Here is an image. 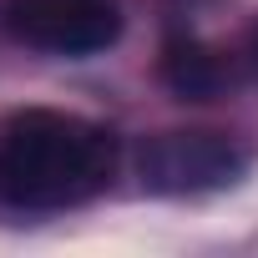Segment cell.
Returning a JSON list of instances; mask_svg holds the SVG:
<instances>
[{"label": "cell", "instance_id": "cell-1", "mask_svg": "<svg viewBox=\"0 0 258 258\" xmlns=\"http://www.w3.org/2000/svg\"><path fill=\"white\" fill-rule=\"evenodd\" d=\"M116 157L121 142L111 126L56 106H21L0 121V208L11 213L81 208L111 187Z\"/></svg>", "mask_w": 258, "mask_h": 258}, {"label": "cell", "instance_id": "cell-2", "mask_svg": "<svg viewBox=\"0 0 258 258\" xmlns=\"http://www.w3.org/2000/svg\"><path fill=\"white\" fill-rule=\"evenodd\" d=\"M253 152L233 132H208V126H187V132H157L137 147V182L142 192L157 198H208L228 192L248 177Z\"/></svg>", "mask_w": 258, "mask_h": 258}, {"label": "cell", "instance_id": "cell-3", "mask_svg": "<svg viewBox=\"0 0 258 258\" xmlns=\"http://www.w3.org/2000/svg\"><path fill=\"white\" fill-rule=\"evenodd\" d=\"M0 31L31 51L96 56L121 36V0H0Z\"/></svg>", "mask_w": 258, "mask_h": 258}, {"label": "cell", "instance_id": "cell-4", "mask_svg": "<svg viewBox=\"0 0 258 258\" xmlns=\"http://www.w3.org/2000/svg\"><path fill=\"white\" fill-rule=\"evenodd\" d=\"M162 86L177 96V101H218L228 91V66L213 46L192 41V36H177L162 46Z\"/></svg>", "mask_w": 258, "mask_h": 258}, {"label": "cell", "instance_id": "cell-5", "mask_svg": "<svg viewBox=\"0 0 258 258\" xmlns=\"http://www.w3.org/2000/svg\"><path fill=\"white\" fill-rule=\"evenodd\" d=\"M248 66H253V76H258V21L248 26Z\"/></svg>", "mask_w": 258, "mask_h": 258}]
</instances>
